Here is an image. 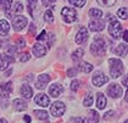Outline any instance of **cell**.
Wrapping results in <instances>:
<instances>
[{
    "label": "cell",
    "instance_id": "1",
    "mask_svg": "<svg viewBox=\"0 0 128 123\" xmlns=\"http://www.w3.org/2000/svg\"><path fill=\"white\" fill-rule=\"evenodd\" d=\"M108 21H110V24H108V33L112 38L118 39L121 38V34L123 32L121 23L117 21L116 17H114L112 15H108Z\"/></svg>",
    "mask_w": 128,
    "mask_h": 123
},
{
    "label": "cell",
    "instance_id": "2",
    "mask_svg": "<svg viewBox=\"0 0 128 123\" xmlns=\"http://www.w3.org/2000/svg\"><path fill=\"white\" fill-rule=\"evenodd\" d=\"M90 52L95 56H102L106 52V44L104 42V39L95 37L94 42L90 45Z\"/></svg>",
    "mask_w": 128,
    "mask_h": 123
},
{
    "label": "cell",
    "instance_id": "3",
    "mask_svg": "<svg viewBox=\"0 0 128 123\" xmlns=\"http://www.w3.org/2000/svg\"><path fill=\"white\" fill-rule=\"evenodd\" d=\"M110 65V76L112 78H118L123 73V64L118 58H110L108 60Z\"/></svg>",
    "mask_w": 128,
    "mask_h": 123
},
{
    "label": "cell",
    "instance_id": "4",
    "mask_svg": "<svg viewBox=\"0 0 128 123\" xmlns=\"http://www.w3.org/2000/svg\"><path fill=\"white\" fill-rule=\"evenodd\" d=\"M61 16L66 23H72L77 20V12L73 8H64L61 10Z\"/></svg>",
    "mask_w": 128,
    "mask_h": 123
},
{
    "label": "cell",
    "instance_id": "5",
    "mask_svg": "<svg viewBox=\"0 0 128 123\" xmlns=\"http://www.w3.org/2000/svg\"><path fill=\"white\" fill-rule=\"evenodd\" d=\"M65 110H66V107H65L64 102L56 101V102H54V104L51 105V107H50V114H52L54 117H61L62 114H65Z\"/></svg>",
    "mask_w": 128,
    "mask_h": 123
},
{
    "label": "cell",
    "instance_id": "6",
    "mask_svg": "<svg viewBox=\"0 0 128 123\" xmlns=\"http://www.w3.org/2000/svg\"><path fill=\"white\" fill-rule=\"evenodd\" d=\"M12 26L16 32H20L22 29L27 26V18L22 15H18V16H15L12 18Z\"/></svg>",
    "mask_w": 128,
    "mask_h": 123
},
{
    "label": "cell",
    "instance_id": "7",
    "mask_svg": "<svg viewBox=\"0 0 128 123\" xmlns=\"http://www.w3.org/2000/svg\"><path fill=\"white\" fill-rule=\"evenodd\" d=\"M92 82H93V84L95 85V86H101V85L106 84V83L108 82V77L105 76L102 72L98 71V72H95V73H94Z\"/></svg>",
    "mask_w": 128,
    "mask_h": 123
},
{
    "label": "cell",
    "instance_id": "8",
    "mask_svg": "<svg viewBox=\"0 0 128 123\" xmlns=\"http://www.w3.org/2000/svg\"><path fill=\"white\" fill-rule=\"evenodd\" d=\"M105 28V22L101 18H94L89 22V29L93 32H101Z\"/></svg>",
    "mask_w": 128,
    "mask_h": 123
},
{
    "label": "cell",
    "instance_id": "9",
    "mask_svg": "<svg viewBox=\"0 0 128 123\" xmlns=\"http://www.w3.org/2000/svg\"><path fill=\"white\" fill-rule=\"evenodd\" d=\"M108 94L114 98V99H117V98H121L122 96V88L117 84H111L108 85Z\"/></svg>",
    "mask_w": 128,
    "mask_h": 123
},
{
    "label": "cell",
    "instance_id": "10",
    "mask_svg": "<svg viewBox=\"0 0 128 123\" xmlns=\"http://www.w3.org/2000/svg\"><path fill=\"white\" fill-rule=\"evenodd\" d=\"M89 37V33H88V28L87 27H82L79 28L78 33L76 36V43L77 44H83Z\"/></svg>",
    "mask_w": 128,
    "mask_h": 123
},
{
    "label": "cell",
    "instance_id": "11",
    "mask_svg": "<svg viewBox=\"0 0 128 123\" xmlns=\"http://www.w3.org/2000/svg\"><path fill=\"white\" fill-rule=\"evenodd\" d=\"M14 62V57L10 55H6V54H0V70L5 71L10 64Z\"/></svg>",
    "mask_w": 128,
    "mask_h": 123
},
{
    "label": "cell",
    "instance_id": "12",
    "mask_svg": "<svg viewBox=\"0 0 128 123\" xmlns=\"http://www.w3.org/2000/svg\"><path fill=\"white\" fill-rule=\"evenodd\" d=\"M34 101H36L37 105L43 106V107H46V106H49V104H50L49 96L45 95V94H38L36 98H34Z\"/></svg>",
    "mask_w": 128,
    "mask_h": 123
},
{
    "label": "cell",
    "instance_id": "13",
    "mask_svg": "<svg viewBox=\"0 0 128 123\" xmlns=\"http://www.w3.org/2000/svg\"><path fill=\"white\" fill-rule=\"evenodd\" d=\"M64 93V86L60 84H52L50 85L49 88V94L50 96H52V98H58L60 95Z\"/></svg>",
    "mask_w": 128,
    "mask_h": 123
},
{
    "label": "cell",
    "instance_id": "14",
    "mask_svg": "<svg viewBox=\"0 0 128 123\" xmlns=\"http://www.w3.org/2000/svg\"><path fill=\"white\" fill-rule=\"evenodd\" d=\"M32 51H33L34 56H37V57H42V56H44V55L46 54V49H45V46L42 45V44H39V43H37V44L33 45Z\"/></svg>",
    "mask_w": 128,
    "mask_h": 123
},
{
    "label": "cell",
    "instance_id": "15",
    "mask_svg": "<svg viewBox=\"0 0 128 123\" xmlns=\"http://www.w3.org/2000/svg\"><path fill=\"white\" fill-rule=\"evenodd\" d=\"M20 93H21V95H22V98H24V99H30V98L33 96V89H32L28 84H23L21 86Z\"/></svg>",
    "mask_w": 128,
    "mask_h": 123
},
{
    "label": "cell",
    "instance_id": "16",
    "mask_svg": "<svg viewBox=\"0 0 128 123\" xmlns=\"http://www.w3.org/2000/svg\"><path fill=\"white\" fill-rule=\"evenodd\" d=\"M23 11V6H22V4L21 2H15V5H14V9L11 10H8V11H5L6 12V15H8V17L11 18V17H14L12 16V14H21Z\"/></svg>",
    "mask_w": 128,
    "mask_h": 123
},
{
    "label": "cell",
    "instance_id": "17",
    "mask_svg": "<svg viewBox=\"0 0 128 123\" xmlns=\"http://www.w3.org/2000/svg\"><path fill=\"white\" fill-rule=\"evenodd\" d=\"M9 30H10V24L8 21L5 20H1L0 21V36L1 37H5L9 34Z\"/></svg>",
    "mask_w": 128,
    "mask_h": 123
},
{
    "label": "cell",
    "instance_id": "18",
    "mask_svg": "<svg viewBox=\"0 0 128 123\" xmlns=\"http://www.w3.org/2000/svg\"><path fill=\"white\" fill-rule=\"evenodd\" d=\"M105 106H106V98L102 93H99L98 98H96V107L99 110H102L105 108Z\"/></svg>",
    "mask_w": 128,
    "mask_h": 123
},
{
    "label": "cell",
    "instance_id": "19",
    "mask_svg": "<svg viewBox=\"0 0 128 123\" xmlns=\"http://www.w3.org/2000/svg\"><path fill=\"white\" fill-rule=\"evenodd\" d=\"M12 105H14L15 110H17V111H24V110L27 108V104H26L24 101L20 100V99H15V100L12 101Z\"/></svg>",
    "mask_w": 128,
    "mask_h": 123
},
{
    "label": "cell",
    "instance_id": "20",
    "mask_svg": "<svg viewBox=\"0 0 128 123\" xmlns=\"http://www.w3.org/2000/svg\"><path fill=\"white\" fill-rule=\"evenodd\" d=\"M88 118H89L88 122H90V123H98L99 122V114L95 111V110H89Z\"/></svg>",
    "mask_w": 128,
    "mask_h": 123
},
{
    "label": "cell",
    "instance_id": "21",
    "mask_svg": "<svg viewBox=\"0 0 128 123\" xmlns=\"http://www.w3.org/2000/svg\"><path fill=\"white\" fill-rule=\"evenodd\" d=\"M127 50H128V48H127V45H126V43H122V44H120V45L116 48V54H117L118 56H126Z\"/></svg>",
    "mask_w": 128,
    "mask_h": 123
},
{
    "label": "cell",
    "instance_id": "22",
    "mask_svg": "<svg viewBox=\"0 0 128 123\" xmlns=\"http://www.w3.org/2000/svg\"><path fill=\"white\" fill-rule=\"evenodd\" d=\"M78 68L82 71V72H84V73H89V72L93 71V66H92L89 62H80Z\"/></svg>",
    "mask_w": 128,
    "mask_h": 123
},
{
    "label": "cell",
    "instance_id": "23",
    "mask_svg": "<svg viewBox=\"0 0 128 123\" xmlns=\"http://www.w3.org/2000/svg\"><path fill=\"white\" fill-rule=\"evenodd\" d=\"M84 55V51H83V49H77V50H74L73 51V54H72V60L73 61H79L82 57Z\"/></svg>",
    "mask_w": 128,
    "mask_h": 123
},
{
    "label": "cell",
    "instance_id": "24",
    "mask_svg": "<svg viewBox=\"0 0 128 123\" xmlns=\"http://www.w3.org/2000/svg\"><path fill=\"white\" fill-rule=\"evenodd\" d=\"M89 15L93 17V18H100L102 16V11L99 9H90L89 10Z\"/></svg>",
    "mask_w": 128,
    "mask_h": 123
},
{
    "label": "cell",
    "instance_id": "25",
    "mask_svg": "<svg viewBox=\"0 0 128 123\" xmlns=\"http://www.w3.org/2000/svg\"><path fill=\"white\" fill-rule=\"evenodd\" d=\"M117 15H118V17H120V18L127 20V17H128V9L127 8H121V9H118Z\"/></svg>",
    "mask_w": 128,
    "mask_h": 123
},
{
    "label": "cell",
    "instance_id": "26",
    "mask_svg": "<svg viewBox=\"0 0 128 123\" xmlns=\"http://www.w3.org/2000/svg\"><path fill=\"white\" fill-rule=\"evenodd\" d=\"M33 114H36V117L38 118V120H48V114L45 112V111H40V110H36Z\"/></svg>",
    "mask_w": 128,
    "mask_h": 123
},
{
    "label": "cell",
    "instance_id": "27",
    "mask_svg": "<svg viewBox=\"0 0 128 123\" xmlns=\"http://www.w3.org/2000/svg\"><path fill=\"white\" fill-rule=\"evenodd\" d=\"M1 92L5 93V94L11 93V92H12V83H11V82H8V83L2 84L1 85Z\"/></svg>",
    "mask_w": 128,
    "mask_h": 123
},
{
    "label": "cell",
    "instance_id": "28",
    "mask_svg": "<svg viewBox=\"0 0 128 123\" xmlns=\"http://www.w3.org/2000/svg\"><path fill=\"white\" fill-rule=\"evenodd\" d=\"M44 20H45V22H48V23H52V22H54V15H52V11L46 10L45 14H44Z\"/></svg>",
    "mask_w": 128,
    "mask_h": 123
},
{
    "label": "cell",
    "instance_id": "29",
    "mask_svg": "<svg viewBox=\"0 0 128 123\" xmlns=\"http://www.w3.org/2000/svg\"><path fill=\"white\" fill-rule=\"evenodd\" d=\"M83 105L86 106V107H90L92 105H93V95L90 94H87V96L84 98V101H83Z\"/></svg>",
    "mask_w": 128,
    "mask_h": 123
},
{
    "label": "cell",
    "instance_id": "30",
    "mask_svg": "<svg viewBox=\"0 0 128 123\" xmlns=\"http://www.w3.org/2000/svg\"><path fill=\"white\" fill-rule=\"evenodd\" d=\"M11 4H12V0H2L1 4H0V6L4 9V11H8V10H10Z\"/></svg>",
    "mask_w": 128,
    "mask_h": 123
},
{
    "label": "cell",
    "instance_id": "31",
    "mask_svg": "<svg viewBox=\"0 0 128 123\" xmlns=\"http://www.w3.org/2000/svg\"><path fill=\"white\" fill-rule=\"evenodd\" d=\"M70 4H72L73 6H77V8H82L86 4V0H70Z\"/></svg>",
    "mask_w": 128,
    "mask_h": 123
},
{
    "label": "cell",
    "instance_id": "32",
    "mask_svg": "<svg viewBox=\"0 0 128 123\" xmlns=\"http://www.w3.org/2000/svg\"><path fill=\"white\" fill-rule=\"evenodd\" d=\"M98 1L104 6H112L116 2V0H98Z\"/></svg>",
    "mask_w": 128,
    "mask_h": 123
},
{
    "label": "cell",
    "instance_id": "33",
    "mask_svg": "<svg viewBox=\"0 0 128 123\" xmlns=\"http://www.w3.org/2000/svg\"><path fill=\"white\" fill-rule=\"evenodd\" d=\"M38 80H39L40 83H49L50 76H48V74H40V76L38 77Z\"/></svg>",
    "mask_w": 128,
    "mask_h": 123
},
{
    "label": "cell",
    "instance_id": "34",
    "mask_svg": "<svg viewBox=\"0 0 128 123\" xmlns=\"http://www.w3.org/2000/svg\"><path fill=\"white\" fill-rule=\"evenodd\" d=\"M16 51H17V46H11V45H9V48L6 49V55L12 56V55L16 54Z\"/></svg>",
    "mask_w": 128,
    "mask_h": 123
},
{
    "label": "cell",
    "instance_id": "35",
    "mask_svg": "<svg viewBox=\"0 0 128 123\" xmlns=\"http://www.w3.org/2000/svg\"><path fill=\"white\" fill-rule=\"evenodd\" d=\"M78 89H79V82L78 80H73L71 83V90L72 92H77Z\"/></svg>",
    "mask_w": 128,
    "mask_h": 123
},
{
    "label": "cell",
    "instance_id": "36",
    "mask_svg": "<svg viewBox=\"0 0 128 123\" xmlns=\"http://www.w3.org/2000/svg\"><path fill=\"white\" fill-rule=\"evenodd\" d=\"M30 54L28 52H23V54H21L20 55V61L21 62H26V61H28L30 60Z\"/></svg>",
    "mask_w": 128,
    "mask_h": 123
},
{
    "label": "cell",
    "instance_id": "37",
    "mask_svg": "<svg viewBox=\"0 0 128 123\" xmlns=\"http://www.w3.org/2000/svg\"><path fill=\"white\" fill-rule=\"evenodd\" d=\"M114 117H115V112H114V111H108V112H106V114H104V120H105V121L112 120Z\"/></svg>",
    "mask_w": 128,
    "mask_h": 123
},
{
    "label": "cell",
    "instance_id": "38",
    "mask_svg": "<svg viewBox=\"0 0 128 123\" xmlns=\"http://www.w3.org/2000/svg\"><path fill=\"white\" fill-rule=\"evenodd\" d=\"M73 123H89V122H88V120L84 118V117H76L73 120Z\"/></svg>",
    "mask_w": 128,
    "mask_h": 123
},
{
    "label": "cell",
    "instance_id": "39",
    "mask_svg": "<svg viewBox=\"0 0 128 123\" xmlns=\"http://www.w3.org/2000/svg\"><path fill=\"white\" fill-rule=\"evenodd\" d=\"M77 72H78L77 68H70L68 71H67V74H68V77H74V76H77Z\"/></svg>",
    "mask_w": 128,
    "mask_h": 123
},
{
    "label": "cell",
    "instance_id": "40",
    "mask_svg": "<svg viewBox=\"0 0 128 123\" xmlns=\"http://www.w3.org/2000/svg\"><path fill=\"white\" fill-rule=\"evenodd\" d=\"M26 45V42L23 38H18L17 39V48H24Z\"/></svg>",
    "mask_w": 128,
    "mask_h": 123
},
{
    "label": "cell",
    "instance_id": "41",
    "mask_svg": "<svg viewBox=\"0 0 128 123\" xmlns=\"http://www.w3.org/2000/svg\"><path fill=\"white\" fill-rule=\"evenodd\" d=\"M45 38H46V32H45V30H42V33L37 37V40H39L40 42V40H44Z\"/></svg>",
    "mask_w": 128,
    "mask_h": 123
},
{
    "label": "cell",
    "instance_id": "42",
    "mask_svg": "<svg viewBox=\"0 0 128 123\" xmlns=\"http://www.w3.org/2000/svg\"><path fill=\"white\" fill-rule=\"evenodd\" d=\"M36 86H37L38 89H44V88H45V85H44V83H40V82H38V83L36 84Z\"/></svg>",
    "mask_w": 128,
    "mask_h": 123
},
{
    "label": "cell",
    "instance_id": "43",
    "mask_svg": "<svg viewBox=\"0 0 128 123\" xmlns=\"http://www.w3.org/2000/svg\"><path fill=\"white\" fill-rule=\"evenodd\" d=\"M55 1H56V0H43V4H44L45 6H48L50 2H55Z\"/></svg>",
    "mask_w": 128,
    "mask_h": 123
},
{
    "label": "cell",
    "instance_id": "44",
    "mask_svg": "<svg viewBox=\"0 0 128 123\" xmlns=\"http://www.w3.org/2000/svg\"><path fill=\"white\" fill-rule=\"evenodd\" d=\"M123 40H124V43L128 40V32L127 30H123Z\"/></svg>",
    "mask_w": 128,
    "mask_h": 123
},
{
    "label": "cell",
    "instance_id": "45",
    "mask_svg": "<svg viewBox=\"0 0 128 123\" xmlns=\"http://www.w3.org/2000/svg\"><path fill=\"white\" fill-rule=\"evenodd\" d=\"M34 30H36V27H34L33 24H30V34H34Z\"/></svg>",
    "mask_w": 128,
    "mask_h": 123
},
{
    "label": "cell",
    "instance_id": "46",
    "mask_svg": "<svg viewBox=\"0 0 128 123\" xmlns=\"http://www.w3.org/2000/svg\"><path fill=\"white\" fill-rule=\"evenodd\" d=\"M122 84L124 85V86H127V76L123 77V79H122Z\"/></svg>",
    "mask_w": 128,
    "mask_h": 123
},
{
    "label": "cell",
    "instance_id": "47",
    "mask_svg": "<svg viewBox=\"0 0 128 123\" xmlns=\"http://www.w3.org/2000/svg\"><path fill=\"white\" fill-rule=\"evenodd\" d=\"M24 122L30 123V116H24Z\"/></svg>",
    "mask_w": 128,
    "mask_h": 123
},
{
    "label": "cell",
    "instance_id": "48",
    "mask_svg": "<svg viewBox=\"0 0 128 123\" xmlns=\"http://www.w3.org/2000/svg\"><path fill=\"white\" fill-rule=\"evenodd\" d=\"M0 123H8V121H6L5 118H1V120H0Z\"/></svg>",
    "mask_w": 128,
    "mask_h": 123
},
{
    "label": "cell",
    "instance_id": "49",
    "mask_svg": "<svg viewBox=\"0 0 128 123\" xmlns=\"http://www.w3.org/2000/svg\"><path fill=\"white\" fill-rule=\"evenodd\" d=\"M124 123H128V121H126V122H124Z\"/></svg>",
    "mask_w": 128,
    "mask_h": 123
},
{
    "label": "cell",
    "instance_id": "50",
    "mask_svg": "<svg viewBox=\"0 0 128 123\" xmlns=\"http://www.w3.org/2000/svg\"><path fill=\"white\" fill-rule=\"evenodd\" d=\"M1 1H2V0H0V4H1Z\"/></svg>",
    "mask_w": 128,
    "mask_h": 123
}]
</instances>
